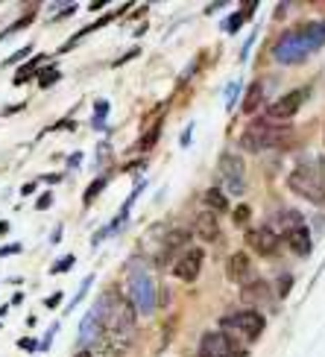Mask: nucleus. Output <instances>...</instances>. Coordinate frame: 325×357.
<instances>
[{
    "label": "nucleus",
    "mask_w": 325,
    "mask_h": 357,
    "mask_svg": "<svg viewBox=\"0 0 325 357\" xmlns=\"http://www.w3.org/2000/svg\"><path fill=\"white\" fill-rule=\"evenodd\" d=\"M325 44V21H308L305 26L285 33L273 44V59L278 65H299Z\"/></svg>",
    "instance_id": "1"
},
{
    "label": "nucleus",
    "mask_w": 325,
    "mask_h": 357,
    "mask_svg": "<svg viewBox=\"0 0 325 357\" xmlns=\"http://www.w3.org/2000/svg\"><path fill=\"white\" fill-rule=\"evenodd\" d=\"M94 314L103 322V334L114 337V340H126L132 331H135V319L138 310L129 302V296H121L117 290H106L97 299V305L91 307Z\"/></svg>",
    "instance_id": "2"
},
{
    "label": "nucleus",
    "mask_w": 325,
    "mask_h": 357,
    "mask_svg": "<svg viewBox=\"0 0 325 357\" xmlns=\"http://www.w3.org/2000/svg\"><path fill=\"white\" fill-rule=\"evenodd\" d=\"M287 188L308 202L325 205V155L302 158L296 170L287 176Z\"/></svg>",
    "instance_id": "3"
},
{
    "label": "nucleus",
    "mask_w": 325,
    "mask_h": 357,
    "mask_svg": "<svg viewBox=\"0 0 325 357\" xmlns=\"http://www.w3.org/2000/svg\"><path fill=\"white\" fill-rule=\"evenodd\" d=\"M293 141V129L287 126H273L270 121H258L241 135V146L246 153H267V150H282L285 144Z\"/></svg>",
    "instance_id": "4"
},
{
    "label": "nucleus",
    "mask_w": 325,
    "mask_h": 357,
    "mask_svg": "<svg viewBox=\"0 0 325 357\" xmlns=\"http://www.w3.org/2000/svg\"><path fill=\"white\" fill-rule=\"evenodd\" d=\"M267 328V319H264L261 310H238V314H229L220 319V331H232L234 337L246 340V343H255V340Z\"/></svg>",
    "instance_id": "5"
},
{
    "label": "nucleus",
    "mask_w": 325,
    "mask_h": 357,
    "mask_svg": "<svg viewBox=\"0 0 325 357\" xmlns=\"http://www.w3.org/2000/svg\"><path fill=\"white\" fill-rule=\"evenodd\" d=\"M129 302L135 305L138 314H153L156 310V281L146 270H135L129 273Z\"/></svg>",
    "instance_id": "6"
},
{
    "label": "nucleus",
    "mask_w": 325,
    "mask_h": 357,
    "mask_svg": "<svg viewBox=\"0 0 325 357\" xmlns=\"http://www.w3.org/2000/svg\"><path fill=\"white\" fill-rule=\"evenodd\" d=\"M241 351L234 349V337L226 331H205L199 340L197 357H238Z\"/></svg>",
    "instance_id": "7"
},
{
    "label": "nucleus",
    "mask_w": 325,
    "mask_h": 357,
    "mask_svg": "<svg viewBox=\"0 0 325 357\" xmlns=\"http://www.w3.org/2000/svg\"><path fill=\"white\" fill-rule=\"evenodd\" d=\"M202 261H205V252L199 246H188L179 255V261L173 264V275L179 281H185V284H194L202 273Z\"/></svg>",
    "instance_id": "8"
},
{
    "label": "nucleus",
    "mask_w": 325,
    "mask_h": 357,
    "mask_svg": "<svg viewBox=\"0 0 325 357\" xmlns=\"http://www.w3.org/2000/svg\"><path fill=\"white\" fill-rule=\"evenodd\" d=\"M243 241H246V246L252 249L255 255H261V258L275 255L278 246H282V237H278L273 229H267V226H255V229H249V231L243 234Z\"/></svg>",
    "instance_id": "9"
},
{
    "label": "nucleus",
    "mask_w": 325,
    "mask_h": 357,
    "mask_svg": "<svg viewBox=\"0 0 325 357\" xmlns=\"http://www.w3.org/2000/svg\"><path fill=\"white\" fill-rule=\"evenodd\" d=\"M305 97H308L305 88H293V91L282 94V97H278L273 106L267 109V121H290V117L302 109Z\"/></svg>",
    "instance_id": "10"
},
{
    "label": "nucleus",
    "mask_w": 325,
    "mask_h": 357,
    "mask_svg": "<svg viewBox=\"0 0 325 357\" xmlns=\"http://www.w3.org/2000/svg\"><path fill=\"white\" fill-rule=\"evenodd\" d=\"M308 222H305V217L296 211V208H282V211H275L273 217H270V222H267V229H273L278 237H285L287 234H293L296 229H305Z\"/></svg>",
    "instance_id": "11"
},
{
    "label": "nucleus",
    "mask_w": 325,
    "mask_h": 357,
    "mask_svg": "<svg viewBox=\"0 0 325 357\" xmlns=\"http://www.w3.org/2000/svg\"><path fill=\"white\" fill-rule=\"evenodd\" d=\"M132 9V3H123L121 9H112V12H106V15H103V18H97L94 24H88V26H82L80 29V33H73L70 36V41H65L62 44V47H59V53H68V50H73V47H77V44L85 38V36H91V33H97V29H103V26H109L112 21H117V18H121V15L123 12H129Z\"/></svg>",
    "instance_id": "12"
},
{
    "label": "nucleus",
    "mask_w": 325,
    "mask_h": 357,
    "mask_svg": "<svg viewBox=\"0 0 325 357\" xmlns=\"http://www.w3.org/2000/svg\"><path fill=\"white\" fill-rule=\"evenodd\" d=\"M100 340H106V334H103V322H100V317L94 314V310H88V314L82 317V322H80V343L88 351L91 346H97Z\"/></svg>",
    "instance_id": "13"
},
{
    "label": "nucleus",
    "mask_w": 325,
    "mask_h": 357,
    "mask_svg": "<svg viewBox=\"0 0 325 357\" xmlns=\"http://www.w3.org/2000/svg\"><path fill=\"white\" fill-rule=\"evenodd\" d=\"M249 273H252V264H249V255H246V252H234V255L226 261V275H229V281L246 284Z\"/></svg>",
    "instance_id": "14"
},
{
    "label": "nucleus",
    "mask_w": 325,
    "mask_h": 357,
    "mask_svg": "<svg viewBox=\"0 0 325 357\" xmlns=\"http://www.w3.org/2000/svg\"><path fill=\"white\" fill-rule=\"evenodd\" d=\"M194 234H199L205 243H211L220 237V222H217V214L211 211H199L197 220H194Z\"/></svg>",
    "instance_id": "15"
},
{
    "label": "nucleus",
    "mask_w": 325,
    "mask_h": 357,
    "mask_svg": "<svg viewBox=\"0 0 325 357\" xmlns=\"http://www.w3.org/2000/svg\"><path fill=\"white\" fill-rule=\"evenodd\" d=\"M241 299L246 305H264V302H270V284L264 278L246 281V284L241 287Z\"/></svg>",
    "instance_id": "16"
},
{
    "label": "nucleus",
    "mask_w": 325,
    "mask_h": 357,
    "mask_svg": "<svg viewBox=\"0 0 325 357\" xmlns=\"http://www.w3.org/2000/svg\"><path fill=\"white\" fill-rule=\"evenodd\" d=\"M190 237H194V229H170V231L165 234V243H161V249H165L161 261H167L176 249H188Z\"/></svg>",
    "instance_id": "17"
},
{
    "label": "nucleus",
    "mask_w": 325,
    "mask_h": 357,
    "mask_svg": "<svg viewBox=\"0 0 325 357\" xmlns=\"http://www.w3.org/2000/svg\"><path fill=\"white\" fill-rule=\"evenodd\" d=\"M41 62H47V56L44 53H36L29 62H24L18 70H15V77H12V85L15 88H21V85H27L29 79H36L38 77V70H41Z\"/></svg>",
    "instance_id": "18"
},
{
    "label": "nucleus",
    "mask_w": 325,
    "mask_h": 357,
    "mask_svg": "<svg viewBox=\"0 0 325 357\" xmlns=\"http://www.w3.org/2000/svg\"><path fill=\"white\" fill-rule=\"evenodd\" d=\"M285 241L293 249V255H299V258H308L314 252V241H311V231H308V226L305 229H296L293 234H287Z\"/></svg>",
    "instance_id": "19"
},
{
    "label": "nucleus",
    "mask_w": 325,
    "mask_h": 357,
    "mask_svg": "<svg viewBox=\"0 0 325 357\" xmlns=\"http://www.w3.org/2000/svg\"><path fill=\"white\" fill-rule=\"evenodd\" d=\"M217 170H220V178H243L246 165H243V158H241V155L223 153V155H220V165H217Z\"/></svg>",
    "instance_id": "20"
},
{
    "label": "nucleus",
    "mask_w": 325,
    "mask_h": 357,
    "mask_svg": "<svg viewBox=\"0 0 325 357\" xmlns=\"http://www.w3.org/2000/svg\"><path fill=\"white\" fill-rule=\"evenodd\" d=\"M202 205H205V211H211V214L229 211V197H226V190H223V188H209V190L202 193Z\"/></svg>",
    "instance_id": "21"
},
{
    "label": "nucleus",
    "mask_w": 325,
    "mask_h": 357,
    "mask_svg": "<svg viewBox=\"0 0 325 357\" xmlns=\"http://www.w3.org/2000/svg\"><path fill=\"white\" fill-rule=\"evenodd\" d=\"M264 82H252L249 85V91H246V97H243V114H255L261 106H264Z\"/></svg>",
    "instance_id": "22"
},
{
    "label": "nucleus",
    "mask_w": 325,
    "mask_h": 357,
    "mask_svg": "<svg viewBox=\"0 0 325 357\" xmlns=\"http://www.w3.org/2000/svg\"><path fill=\"white\" fill-rule=\"evenodd\" d=\"M255 9H258V3H246L243 9H238V12H234L232 18L223 24V26H226V33H232V36L238 33V29L243 26V21H249V18H252V15H249V12H255Z\"/></svg>",
    "instance_id": "23"
},
{
    "label": "nucleus",
    "mask_w": 325,
    "mask_h": 357,
    "mask_svg": "<svg viewBox=\"0 0 325 357\" xmlns=\"http://www.w3.org/2000/svg\"><path fill=\"white\" fill-rule=\"evenodd\" d=\"M106 188H109V176H97L94 182L85 188V193H82V205H91V202H94V199H97Z\"/></svg>",
    "instance_id": "24"
},
{
    "label": "nucleus",
    "mask_w": 325,
    "mask_h": 357,
    "mask_svg": "<svg viewBox=\"0 0 325 357\" xmlns=\"http://www.w3.org/2000/svg\"><path fill=\"white\" fill-rule=\"evenodd\" d=\"M38 88H44V91H47V88H53L59 79H62V70H59L56 65H47V68H41L38 70Z\"/></svg>",
    "instance_id": "25"
},
{
    "label": "nucleus",
    "mask_w": 325,
    "mask_h": 357,
    "mask_svg": "<svg viewBox=\"0 0 325 357\" xmlns=\"http://www.w3.org/2000/svg\"><path fill=\"white\" fill-rule=\"evenodd\" d=\"M158 138H161V121H156L153 129H146V135L138 141V150H141V153H150L153 146L158 144Z\"/></svg>",
    "instance_id": "26"
},
{
    "label": "nucleus",
    "mask_w": 325,
    "mask_h": 357,
    "mask_svg": "<svg viewBox=\"0 0 325 357\" xmlns=\"http://www.w3.org/2000/svg\"><path fill=\"white\" fill-rule=\"evenodd\" d=\"M109 100H97L94 102V117H91V126L94 129H103V123H106V117H109Z\"/></svg>",
    "instance_id": "27"
},
{
    "label": "nucleus",
    "mask_w": 325,
    "mask_h": 357,
    "mask_svg": "<svg viewBox=\"0 0 325 357\" xmlns=\"http://www.w3.org/2000/svg\"><path fill=\"white\" fill-rule=\"evenodd\" d=\"M290 290H293V275L290 273H282V275L275 278V296H278V299H287Z\"/></svg>",
    "instance_id": "28"
},
{
    "label": "nucleus",
    "mask_w": 325,
    "mask_h": 357,
    "mask_svg": "<svg viewBox=\"0 0 325 357\" xmlns=\"http://www.w3.org/2000/svg\"><path fill=\"white\" fill-rule=\"evenodd\" d=\"M73 264H77V258L73 255H65V258H59L53 266H50V275H65L68 270H73Z\"/></svg>",
    "instance_id": "29"
},
{
    "label": "nucleus",
    "mask_w": 325,
    "mask_h": 357,
    "mask_svg": "<svg viewBox=\"0 0 325 357\" xmlns=\"http://www.w3.org/2000/svg\"><path fill=\"white\" fill-rule=\"evenodd\" d=\"M91 284H94V275H88L85 281H82V284H80V290H77V296H73V299H70V305H68V310H73V307H77L82 299H85V296H88V290H91Z\"/></svg>",
    "instance_id": "30"
},
{
    "label": "nucleus",
    "mask_w": 325,
    "mask_h": 357,
    "mask_svg": "<svg viewBox=\"0 0 325 357\" xmlns=\"http://www.w3.org/2000/svg\"><path fill=\"white\" fill-rule=\"evenodd\" d=\"M238 94H241V82L234 79V82H229V91H226V112H234V100H238Z\"/></svg>",
    "instance_id": "31"
},
{
    "label": "nucleus",
    "mask_w": 325,
    "mask_h": 357,
    "mask_svg": "<svg viewBox=\"0 0 325 357\" xmlns=\"http://www.w3.org/2000/svg\"><path fill=\"white\" fill-rule=\"evenodd\" d=\"M29 53H33V44H24V47H21V50H15V53H12L9 59H6V62H3V65H6V68H12V65H18V62H21V59H27Z\"/></svg>",
    "instance_id": "32"
},
{
    "label": "nucleus",
    "mask_w": 325,
    "mask_h": 357,
    "mask_svg": "<svg viewBox=\"0 0 325 357\" xmlns=\"http://www.w3.org/2000/svg\"><path fill=\"white\" fill-rule=\"evenodd\" d=\"M141 56V47H132V50H126L121 59H114V62H112V68H123L126 62H132V59H138Z\"/></svg>",
    "instance_id": "33"
},
{
    "label": "nucleus",
    "mask_w": 325,
    "mask_h": 357,
    "mask_svg": "<svg viewBox=\"0 0 325 357\" xmlns=\"http://www.w3.org/2000/svg\"><path fill=\"white\" fill-rule=\"evenodd\" d=\"M234 226H246V220H249V208L246 205H238V208H234Z\"/></svg>",
    "instance_id": "34"
},
{
    "label": "nucleus",
    "mask_w": 325,
    "mask_h": 357,
    "mask_svg": "<svg viewBox=\"0 0 325 357\" xmlns=\"http://www.w3.org/2000/svg\"><path fill=\"white\" fill-rule=\"evenodd\" d=\"M24 252V243H6L0 246V258H9V255H21Z\"/></svg>",
    "instance_id": "35"
},
{
    "label": "nucleus",
    "mask_w": 325,
    "mask_h": 357,
    "mask_svg": "<svg viewBox=\"0 0 325 357\" xmlns=\"http://www.w3.org/2000/svg\"><path fill=\"white\" fill-rule=\"evenodd\" d=\"M50 205H53V193L47 190V193H41V197L36 199V211H47Z\"/></svg>",
    "instance_id": "36"
},
{
    "label": "nucleus",
    "mask_w": 325,
    "mask_h": 357,
    "mask_svg": "<svg viewBox=\"0 0 325 357\" xmlns=\"http://www.w3.org/2000/svg\"><path fill=\"white\" fill-rule=\"evenodd\" d=\"M56 331H59V325H53V328H50L47 334H44V340L38 343V351H47V349L53 346V337H56Z\"/></svg>",
    "instance_id": "37"
},
{
    "label": "nucleus",
    "mask_w": 325,
    "mask_h": 357,
    "mask_svg": "<svg viewBox=\"0 0 325 357\" xmlns=\"http://www.w3.org/2000/svg\"><path fill=\"white\" fill-rule=\"evenodd\" d=\"M18 349H21V351H38V340H33V337H21V340H18Z\"/></svg>",
    "instance_id": "38"
},
{
    "label": "nucleus",
    "mask_w": 325,
    "mask_h": 357,
    "mask_svg": "<svg viewBox=\"0 0 325 357\" xmlns=\"http://www.w3.org/2000/svg\"><path fill=\"white\" fill-rule=\"evenodd\" d=\"M62 299H65V293L62 290H59V293H53V296H47V299H44V307H59V305H62Z\"/></svg>",
    "instance_id": "39"
},
{
    "label": "nucleus",
    "mask_w": 325,
    "mask_h": 357,
    "mask_svg": "<svg viewBox=\"0 0 325 357\" xmlns=\"http://www.w3.org/2000/svg\"><path fill=\"white\" fill-rule=\"evenodd\" d=\"M190 141H194V123H188V126H185L179 144H182V146H190Z\"/></svg>",
    "instance_id": "40"
},
{
    "label": "nucleus",
    "mask_w": 325,
    "mask_h": 357,
    "mask_svg": "<svg viewBox=\"0 0 325 357\" xmlns=\"http://www.w3.org/2000/svg\"><path fill=\"white\" fill-rule=\"evenodd\" d=\"M59 129H70V132H73V129H77V123H73V121H59L56 126H50V129H44V132H59Z\"/></svg>",
    "instance_id": "41"
},
{
    "label": "nucleus",
    "mask_w": 325,
    "mask_h": 357,
    "mask_svg": "<svg viewBox=\"0 0 325 357\" xmlns=\"http://www.w3.org/2000/svg\"><path fill=\"white\" fill-rule=\"evenodd\" d=\"M24 109H27V102H15V106H6V109L0 112V114L9 117V114H18V112H24Z\"/></svg>",
    "instance_id": "42"
},
{
    "label": "nucleus",
    "mask_w": 325,
    "mask_h": 357,
    "mask_svg": "<svg viewBox=\"0 0 325 357\" xmlns=\"http://www.w3.org/2000/svg\"><path fill=\"white\" fill-rule=\"evenodd\" d=\"M73 12H77V3H70V6H65L62 12H59V15H56V18H53V21H65V18H70V15H73Z\"/></svg>",
    "instance_id": "43"
},
{
    "label": "nucleus",
    "mask_w": 325,
    "mask_h": 357,
    "mask_svg": "<svg viewBox=\"0 0 325 357\" xmlns=\"http://www.w3.org/2000/svg\"><path fill=\"white\" fill-rule=\"evenodd\" d=\"M41 182H47V185H59V182H62V173H47V176H41Z\"/></svg>",
    "instance_id": "44"
},
{
    "label": "nucleus",
    "mask_w": 325,
    "mask_h": 357,
    "mask_svg": "<svg viewBox=\"0 0 325 357\" xmlns=\"http://www.w3.org/2000/svg\"><path fill=\"white\" fill-rule=\"evenodd\" d=\"M36 188H38V182H27V185L21 188V197H29V193H36Z\"/></svg>",
    "instance_id": "45"
},
{
    "label": "nucleus",
    "mask_w": 325,
    "mask_h": 357,
    "mask_svg": "<svg viewBox=\"0 0 325 357\" xmlns=\"http://www.w3.org/2000/svg\"><path fill=\"white\" fill-rule=\"evenodd\" d=\"M80 161H82V153H73V155L68 158V167H80Z\"/></svg>",
    "instance_id": "46"
},
{
    "label": "nucleus",
    "mask_w": 325,
    "mask_h": 357,
    "mask_svg": "<svg viewBox=\"0 0 325 357\" xmlns=\"http://www.w3.org/2000/svg\"><path fill=\"white\" fill-rule=\"evenodd\" d=\"M21 302H24V293H15V296H12V302H9V307H18Z\"/></svg>",
    "instance_id": "47"
},
{
    "label": "nucleus",
    "mask_w": 325,
    "mask_h": 357,
    "mask_svg": "<svg viewBox=\"0 0 325 357\" xmlns=\"http://www.w3.org/2000/svg\"><path fill=\"white\" fill-rule=\"evenodd\" d=\"M285 12H287V3H278L275 6V18H285Z\"/></svg>",
    "instance_id": "48"
},
{
    "label": "nucleus",
    "mask_w": 325,
    "mask_h": 357,
    "mask_svg": "<svg viewBox=\"0 0 325 357\" xmlns=\"http://www.w3.org/2000/svg\"><path fill=\"white\" fill-rule=\"evenodd\" d=\"M50 241H53V243H59V241H62V226H59V229L50 234Z\"/></svg>",
    "instance_id": "49"
},
{
    "label": "nucleus",
    "mask_w": 325,
    "mask_h": 357,
    "mask_svg": "<svg viewBox=\"0 0 325 357\" xmlns=\"http://www.w3.org/2000/svg\"><path fill=\"white\" fill-rule=\"evenodd\" d=\"M226 3H211V6H205V15H211V12H217V9H223Z\"/></svg>",
    "instance_id": "50"
},
{
    "label": "nucleus",
    "mask_w": 325,
    "mask_h": 357,
    "mask_svg": "<svg viewBox=\"0 0 325 357\" xmlns=\"http://www.w3.org/2000/svg\"><path fill=\"white\" fill-rule=\"evenodd\" d=\"M88 9H91V12H100V9H106V3H103V0H97V3H91Z\"/></svg>",
    "instance_id": "51"
},
{
    "label": "nucleus",
    "mask_w": 325,
    "mask_h": 357,
    "mask_svg": "<svg viewBox=\"0 0 325 357\" xmlns=\"http://www.w3.org/2000/svg\"><path fill=\"white\" fill-rule=\"evenodd\" d=\"M9 231V222L6 220H0V234H6Z\"/></svg>",
    "instance_id": "52"
},
{
    "label": "nucleus",
    "mask_w": 325,
    "mask_h": 357,
    "mask_svg": "<svg viewBox=\"0 0 325 357\" xmlns=\"http://www.w3.org/2000/svg\"><path fill=\"white\" fill-rule=\"evenodd\" d=\"M77 357H91V351H80V354H77Z\"/></svg>",
    "instance_id": "53"
},
{
    "label": "nucleus",
    "mask_w": 325,
    "mask_h": 357,
    "mask_svg": "<svg viewBox=\"0 0 325 357\" xmlns=\"http://www.w3.org/2000/svg\"><path fill=\"white\" fill-rule=\"evenodd\" d=\"M322 138H325V135H322Z\"/></svg>",
    "instance_id": "54"
}]
</instances>
